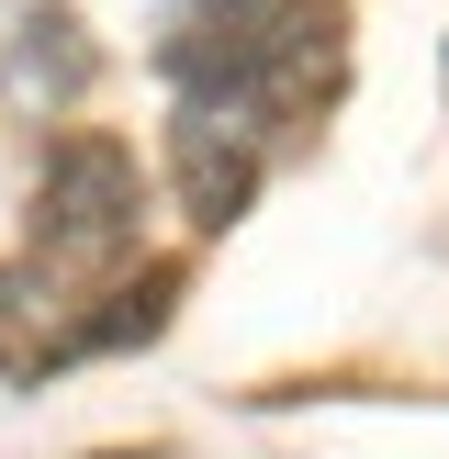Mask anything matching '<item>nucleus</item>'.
Masks as SVG:
<instances>
[{
  "instance_id": "obj_3",
  "label": "nucleus",
  "mask_w": 449,
  "mask_h": 459,
  "mask_svg": "<svg viewBox=\"0 0 449 459\" xmlns=\"http://www.w3.org/2000/svg\"><path fill=\"white\" fill-rule=\"evenodd\" d=\"M22 34H34V45H22V79H34V90H79L90 79V56L67 45L79 22H22Z\"/></svg>"
},
{
  "instance_id": "obj_2",
  "label": "nucleus",
  "mask_w": 449,
  "mask_h": 459,
  "mask_svg": "<svg viewBox=\"0 0 449 459\" xmlns=\"http://www.w3.org/2000/svg\"><path fill=\"white\" fill-rule=\"evenodd\" d=\"M169 169H180L191 224H236L247 191H259V146L236 134V112H180L169 124Z\"/></svg>"
},
{
  "instance_id": "obj_1",
  "label": "nucleus",
  "mask_w": 449,
  "mask_h": 459,
  "mask_svg": "<svg viewBox=\"0 0 449 459\" xmlns=\"http://www.w3.org/2000/svg\"><path fill=\"white\" fill-rule=\"evenodd\" d=\"M135 247V157L112 134H57L34 179V258L45 269H101Z\"/></svg>"
}]
</instances>
